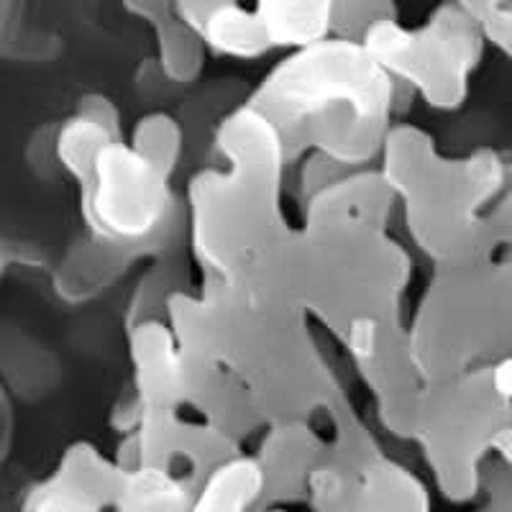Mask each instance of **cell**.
<instances>
[{
    "mask_svg": "<svg viewBox=\"0 0 512 512\" xmlns=\"http://www.w3.org/2000/svg\"><path fill=\"white\" fill-rule=\"evenodd\" d=\"M359 44L392 80L415 88L436 108L454 111L469 93L487 41L474 18L443 0L418 29L384 18L369 26Z\"/></svg>",
    "mask_w": 512,
    "mask_h": 512,
    "instance_id": "cell-1",
    "label": "cell"
},
{
    "mask_svg": "<svg viewBox=\"0 0 512 512\" xmlns=\"http://www.w3.org/2000/svg\"><path fill=\"white\" fill-rule=\"evenodd\" d=\"M482 34L487 44L500 49L507 59L512 62V6L497 8L487 21H482Z\"/></svg>",
    "mask_w": 512,
    "mask_h": 512,
    "instance_id": "cell-7",
    "label": "cell"
},
{
    "mask_svg": "<svg viewBox=\"0 0 512 512\" xmlns=\"http://www.w3.org/2000/svg\"><path fill=\"white\" fill-rule=\"evenodd\" d=\"M487 374L492 390H495L502 400L512 402V354L497 361L495 367H489Z\"/></svg>",
    "mask_w": 512,
    "mask_h": 512,
    "instance_id": "cell-10",
    "label": "cell"
},
{
    "mask_svg": "<svg viewBox=\"0 0 512 512\" xmlns=\"http://www.w3.org/2000/svg\"><path fill=\"white\" fill-rule=\"evenodd\" d=\"M451 3H454V6H459L469 18H474L477 24L487 21V18L497 11V8L505 6V0H451Z\"/></svg>",
    "mask_w": 512,
    "mask_h": 512,
    "instance_id": "cell-12",
    "label": "cell"
},
{
    "mask_svg": "<svg viewBox=\"0 0 512 512\" xmlns=\"http://www.w3.org/2000/svg\"><path fill=\"white\" fill-rule=\"evenodd\" d=\"M272 49H300L331 36L333 0H254Z\"/></svg>",
    "mask_w": 512,
    "mask_h": 512,
    "instance_id": "cell-3",
    "label": "cell"
},
{
    "mask_svg": "<svg viewBox=\"0 0 512 512\" xmlns=\"http://www.w3.org/2000/svg\"><path fill=\"white\" fill-rule=\"evenodd\" d=\"M392 88L395 80L364 52L359 41L328 36L292 49L290 57L267 77L259 98L280 113L356 111L372 118L387 108Z\"/></svg>",
    "mask_w": 512,
    "mask_h": 512,
    "instance_id": "cell-2",
    "label": "cell"
},
{
    "mask_svg": "<svg viewBox=\"0 0 512 512\" xmlns=\"http://www.w3.org/2000/svg\"><path fill=\"white\" fill-rule=\"evenodd\" d=\"M18 29V0H0V47L11 44Z\"/></svg>",
    "mask_w": 512,
    "mask_h": 512,
    "instance_id": "cell-11",
    "label": "cell"
},
{
    "mask_svg": "<svg viewBox=\"0 0 512 512\" xmlns=\"http://www.w3.org/2000/svg\"><path fill=\"white\" fill-rule=\"evenodd\" d=\"M505 6H512V0H505Z\"/></svg>",
    "mask_w": 512,
    "mask_h": 512,
    "instance_id": "cell-14",
    "label": "cell"
},
{
    "mask_svg": "<svg viewBox=\"0 0 512 512\" xmlns=\"http://www.w3.org/2000/svg\"><path fill=\"white\" fill-rule=\"evenodd\" d=\"M159 47V67L172 80H192L203 67V39L195 31L180 24L175 16L164 18L154 26Z\"/></svg>",
    "mask_w": 512,
    "mask_h": 512,
    "instance_id": "cell-5",
    "label": "cell"
},
{
    "mask_svg": "<svg viewBox=\"0 0 512 512\" xmlns=\"http://www.w3.org/2000/svg\"><path fill=\"white\" fill-rule=\"evenodd\" d=\"M223 3H228V0H172V16L190 31L200 34L205 18Z\"/></svg>",
    "mask_w": 512,
    "mask_h": 512,
    "instance_id": "cell-8",
    "label": "cell"
},
{
    "mask_svg": "<svg viewBox=\"0 0 512 512\" xmlns=\"http://www.w3.org/2000/svg\"><path fill=\"white\" fill-rule=\"evenodd\" d=\"M384 18H397L395 0H333L331 34L338 39L361 41L369 26Z\"/></svg>",
    "mask_w": 512,
    "mask_h": 512,
    "instance_id": "cell-6",
    "label": "cell"
},
{
    "mask_svg": "<svg viewBox=\"0 0 512 512\" xmlns=\"http://www.w3.org/2000/svg\"><path fill=\"white\" fill-rule=\"evenodd\" d=\"M200 39L216 54L239 59L262 57L272 49L254 11L244 8L239 0H228L210 13L200 26Z\"/></svg>",
    "mask_w": 512,
    "mask_h": 512,
    "instance_id": "cell-4",
    "label": "cell"
},
{
    "mask_svg": "<svg viewBox=\"0 0 512 512\" xmlns=\"http://www.w3.org/2000/svg\"><path fill=\"white\" fill-rule=\"evenodd\" d=\"M507 187H512V164L507 167Z\"/></svg>",
    "mask_w": 512,
    "mask_h": 512,
    "instance_id": "cell-13",
    "label": "cell"
},
{
    "mask_svg": "<svg viewBox=\"0 0 512 512\" xmlns=\"http://www.w3.org/2000/svg\"><path fill=\"white\" fill-rule=\"evenodd\" d=\"M121 3L128 13L144 18L152 26L162 24L164 18L172 16V0H121Z\"/></svg>",
    "mask_w": 512,
    "mask_h": 512,
    "instance_id": "cell-9",
    "label": "cell"
}]
</instances>
